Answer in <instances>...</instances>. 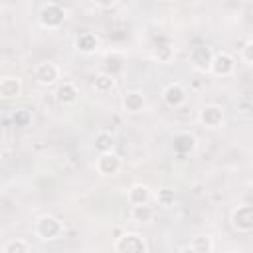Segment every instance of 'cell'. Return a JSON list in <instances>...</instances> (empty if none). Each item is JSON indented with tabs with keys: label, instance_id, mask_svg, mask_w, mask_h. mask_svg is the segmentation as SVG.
<instances>
[{
	"label": "cell",
	"instance_id": "1",
	"mask_svg": "<svg viewBox=\"0 0 253 253\" xmlns=\"http://www.w3.org/2000/svg\"><path fill=\"white\" fill-rule=\"evenodd\" d=\"M63 231H65L63 221L59 217H55V215H49V213L38 217L36 225H34V233L42 241H55V239H59L63 235Z\"/></svg>",
	"mask_w": 253,
	"mask_h": 253
},
{
	"label": "cell",
	"instance_id": "2",
	"mask_svg": "<svg viewBox=\"0 0 253 253\" xmlns=\"http://www.w3.org/2000/svg\"><path fill=\"white\" fill-rule=\"evenodd\" d=\"M113 249L117 253H146L148 251V243H146L142 233H138V231H125V233H121L115 239Z\"/></svg>",
	"mask_w": 253,
	"mask_h": 253
},
{
	"label": "cell",
	"instance_id": "3",
	"mask_svg": "<svg viewBox=\"0 0 253 253\" xmlns=\"http://www.w3.org/2000/svg\"><path fill=\"white\" fill-rule=\"evenodd\" d=\"M65 20H67V10L57 2H47L40 12V26L45 30H57L65 24Z\"/></svg>",
	"mask_w": 253,
	"mask_h": 253
},
{
	"label": "cell",
	"instance_id": "4",
	"mask_svg": "<svg viewBox=\"0 0 253 253\" xmlns=\"http://www.w3.org/2000/svg\"><path fill=\"white\" fill-rule=\"evenodd\" d=\"M123 170V158L121 154H117L115 150H107V152H97L95 158V172L103 178H111L117 176Z\"/></svg>",
	"mask_w": 253,
	"mask_h": 253
},
{
	"label": "cell",
	"instance_id": "5",
	"mask_svg": "<svg viewBox=\"0 0 253 253\" xmlns=\"http://www.w3.org/2000/svg\"><path fill=\"white\" fill-rule=\"evenodd\" d=\"M229 221H231V227L237 231V233H251L253 231V206L251 204H239L231 210V215H229Z\"/></svg>",
	"mask_w": 253,
	"mask_h": 253
},
{
	"label": "cell",
	"instance_id": "6",
	"mask_svg": "<svg viewBox=\"0 0 253 253\" xmlns=\"http://www.w3.org/2000/svg\"><path fill=\"white\" fill-rule=\"evenodd\" d=\"M198 121L202 126L210 128V130H217L223 126V121H225V113H223V107L217 105V103H208L200 109L198 113Z\"/></svg>",
	"mask_w": 253,
	"mask_h": 253
},
{
	"label": "cell",
	"instance_id": "7",
	"mask_svg": "<svg viewBox=\"0 0 253 253\" xmlns=\"http://www.w3.org/2000/svg\"><path fill=\"white\" fill-rule=\"evenodd\" d=\"M235 71V57L227 51H217L211 55L210 65H208V73H211L213 77H229Z\"/></svg>",
	"mask_w": 253,
	"mask_h": 253
},
{
	"label": "cell",
	"instance_id": "8",
	"mask_svg": "<svg viewBox=\"0 0 253 253\" xmlns=\"http://www.w3.org/2000/svg\"><path fill=\"white\" fill-rule=\"evenodd\" d=\"M34 79L40 87H53L61 79V69L53 61H42L34 67Z\"/></svg>",
	"mask_w": 253,
	"mask_h": 253
},
{
	"label": "cell",
	"instance_id": "9",
	"mask_svg": "<svg viewBox=\"0 0 253 253\" xmlns=\"http://www.w3.org/2000/svg\"><path fill=\"white\" fill-rule=\"evenodd\" d=\"M160 97H162V103H164L166 107H170V109H180V107L188 101V91H186V87H184L182 83L172 81V83H168V85L162 89Z\"/></svg>",
	"mask_w": 253,
	"mask_h": 253
},
{
	"label": "cell",
	"instance_id": "10",
	"mask_svg": "<svg viewBox=\"0 0 253 253\" xmlns=\"http://www.w3.org/2000/svg\"><path fill=\"white\" fill-rule=\"evenodd\" d=\"M73 47H75L79 53H83V55H93V53L99 51L101 40H99V36H97L95 32H81V34L75 36Z\"/></svg>",
	"mask_w": 253,
	"mask_h": 253
},
{
	"label": "cell",
	"instance_id": "11",
	"mask_svg": "<svg viewBox=\"0 0 253 253\" xmlns=\"http://www.w3.org/2000/svg\"><path fill=\"white\" fill-rule=\"evenodd\" d=\"M121 105H123V111L125 113H130V115L142 113V109L146 107V95L140 89H130V91H126L123 95Z\"/></svg>",
	"mask_w": 253,
	"mask_h": 253
},
{
	"label": "cell",
	"instance_id": "12",
	"mask_svg": "<svg viewBox=\"0 0 253 253\" xmlns=\"http://www.w3.org/2000/svg\"><path fill=\"white\" fill-rule=\"evenodd\" d=\"M172 148L174 152L182 154V156H188V154H194L196 148H198V138L188 132V130H182V132H176L174 138H172Z\"/></svg>",
	"mask_w": 253,
	"mask_h": 253
},
{
	"label": "cell",
	"instance_id": "13",
	"mask_svg": "<svg viewBox=\"0 0 253 253\" xmlns=\"http://www.w3.org/2000/svg\"><path fill=\"white\" fill-rule=\"evenodd\" d=\"M24 91V83L18 75H2L0 77V99H16Z\"/></svg>",
	"mask_w": 253,
	"mask_h": 253
},
{
	"label": "cell",
	"instance_id": "14",
	"mask_svg": "<svg viewBox=\"0 0 253 253\" xmlns=\"http://www.w3.org/2000/svg\"><path fill=\"white\" fill-rule=\"evenodd\" d=\"M55 101L59 103V105H73V103H77V99H79V87L73 83V81H63V83H59L57 87H55Z\"/></svg>",
	"mask_w": 253,
	"mask_h": 253
},
{
	"label": "cell",
	"instance_id": "15",
	"mask_svg": "<svg viewBox=\"0 0 253 253\" xmlns=\"http://www.w3.org/2000/svg\"><path fill=\"white\" fill-rule=\"evenodd\" d=\"M113 89H115V75H113V73L101 71V73L93 75V79H91V91H93L95 95L105 97V95H109Z\"/></svg>",
	"mask_w": 253,
	"mask_h": 253
},
{
	"label": "cell",
	"instance_id": "16",
	"mask_svg": "<svg viewBox=\"0 0 253 253\" xmlns=\"http://www.w3.org/2000/svg\"><path fill=\"white\" fill-rule=\"evenodd\" d=\"M152 198V192L146 184H132L128 190H126V202L128 206H142V204H148Z\"/></svg>",
	"mask_w": 253,
	"mask_h": 253
},
{
	"label": "cell",
	"instance_id": "17",
	"mask_svg": "<svg viewBox=\"0 0 253 253\" xmlns=\"http://www.w3.org/2000/svg\"><path fill=\"white\" fill-rule=\"evenodd\" d=\"M213 249H215V243L210 235H196L186 247H182V251H192V253H211Z\"/></svg>",
	"mask_w": 253,
	"mask_h": 253
},
{
	"label": "cell",
	"instance_id": "18",
	"mask_svg": "<svg viewBox=\"0 0 253 253\" xmlns=\"http://www.w3.org/2000/svg\"><path fill=\"white\" fill-rule=\"evenodd\" d=\"M211 55H213V53L210 51V47L198 45V47H194L192 53H190V63H192L196 69H200V71H208V65H210Z\"/></svg>",
	"mask_w": 253,
	"mask_h": 253
},
{
	"label": "cell",
	"instance_id": "19",
	"mask_svg": "<svg viewBox=\"0 0 253 253\" xmlns=\"http://www.w3.org/2000/svg\"><path fill=\"white\" fill-rule=\"evenodd\" d=\"M115 144H117V138L113 132L109 130H97L95 136H93V148L97 152H107V150H115Z\"/></svg>",
	"mask_w": 253,
	"mask_h": 253
},
{
	"label": "cell",
	"instance_id": "20",
	"mask_svg": "<svg viewBox=\"0 0 253 253\" xmlns=\"http://www.w3.org/2000/svg\"><path fill=\"white\" fill-rule=\"evenodd\" d=\"M154 217V208L148 204L142 206H130V219L136 223H148Z\"/></svg>",
	"mask_w": 253,
	"mask_h": 253
},
{
	"label": "cell",
	"instance_id": "21",
	"mask_svg": "<svg viewBox=\"0 0 253 253\" xmlns=\"http://www.w3.org/2000/svg\"><path fill=\"white\" fill-rule=\"evenodd\" d=\"M152 59L158 63H170L174 59V47L170 43H158L152 47Z\"/></svg>",
	"mask_w": 253,
	"mask_h": 253
},
{
	"label": "cell",
	"instance_id": "22",
	"mask_svg": "<svg viewBox=\"0 0 253 253\" xmlns=\"http://www.w3.org/2000/svg\"><path fill=\"white\" fill-rule=\"evenodd\" d=\"M32 249V245L22 239V237H14V239H8L4 245H2V253H28Z\"/></svg>",
	"mask_w": 253,
	"mask_h": 253
},
{
	"label": "cell",
	"instance_id": "23",
	"mask_svg": "<svg viewBox=\"0 0 253 253\" xmlns=\"http://www.w3.org/2000/svg\"><path fill=\"white\" fill-rule=\"evenodd\" d=\"M156 202H158V206H162V208H170V206H174V202H176V192L172 190V188H160L158 192H156Z\"/></svg>",
	"mask_w": 253,
	"mask_h": 253
},
{
	"label": "cell",
	"instance_id": "24",
	"mask_svg": "<svg viewBox=\"0 0 253 253\" xmlns=\"http://www.w3.org/2000/svg\"><path fill=\"white\" fill-rule=\"evenodd\" d=\"M239 59H241L245 65H251V63H253V40H251V38H247L245 43L241 45V49H239Z\"/></svg>",
	"mask_w": 253,
	"mask_h": 253
},
{
	"label": "cell",
	"instance_id": "25",
	"mask_svg": "<svg viewBox=\"0 0 253 253\" xmlns=\"http://www.w3.org/2000/svg\"><path fill=\"white\" fill-rule=\"evenodd\" d=\"M12 121H14L16 126H28L32 123V113L26 111V109H16L12 113Z\"/></svg>",
	"mask_w": 253,
	"mask_h": 253
},
{
	"label": "cell",
	"instance_id": "26",
	"mask_svg": "<svg viewBox=\"0 0 253 253\" xmlns=\"http://www.w3.org/2000/svg\"><path fill=\"white\" fill-rule=\"evenodd\" d=\"M97 8H101V10H111L119 0H91Z\"/></svg>",
	"mask_w": 253,
	"mask_h": 253
},
{
	"label": "cell",
	"instance_id": "27",
	"mask_svg": "<svg viewBox=\"0 0 253 253\" xmlns=\"http://www.w3.org/2000/svg\"><path fill=\"white\" fill-rule=\"evenodd\" d=\"M162 2H172V0H162Z\"/></svg>",
	"mask_w": 253,
	"mask_h": 253
}]
</instances>
